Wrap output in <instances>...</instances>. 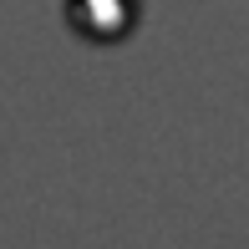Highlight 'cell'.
Returning <instances> with one entry per match:
<instances>
[{"mask_svg":"<svg viewBox=\"0 0 249 249\" xmlns=\"http://www.w3.org/2000/svg\"><path fill=\"white\" fill-rule=\"evenodd\" d=\"M66 20L92 46H117L138 31V0H71Z\"/></svg>","mask_w":249,"mask_h":249,"instance_id":"1","label":"cell"}]
</instances>
